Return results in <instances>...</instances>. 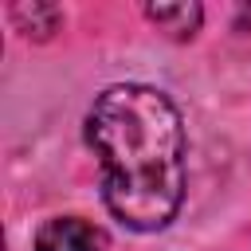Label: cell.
Wrapping results in <instances>:
<instances>
[{"label": "cell", "instance_id": "3957f363", "mask_svg": "<svg viewBox=\"0 0 251 251\" xmlns=\"http://www.w3.org/2000/svg\"><path fill=\"white\" fill-rule=\"evenodd\" d=\"M145 16L161 27V31H169V35H176V39H188L196 27H200V4H149L145 8Z\"/></svg>", "mask_w": 251, "mask_h": 251}, {"label": "cell", "instance_id": "277c9868", "mask_svg": "<svg viewBox=\"0 0 251 251\" xmlns=\"http://www.w3.org/2000/svg\"><path fill=\"white\" fill-rule=\"evenodd\" d=\"M12 20L27 31V35H35V39H47L51 31H55V24H59V12L51 8V4H16L12 8Z\"/></svg>", "mask_w": 251, "mask_h": 251}, {"label": "cell", "instance_id": "6da1fadb", "mask_svg": "<svg viewBox=\"0 0 251 251\" xmlns=\"http://www.w3.org/2000/svg\"><path fill=\"white\" fill-rule=\"evenodd\" d=\"M86 141L102 165V200L133 231L165 227L184 200L180 110L145 82L106 86L86 114Z\"/></svg>", "mask_w": 251, "mask_h": 251}, {"label": "cell", "instance_id": "7a4b0ae2", "mask_svg": "<svg viewBox=\"0 0 251 251\" xmlns=\"http://www.w3.org/2000/svg\"><path fill=\"white\" fill-rule=\"evenodd\" d=\"M35 251H106V231L78 216H55L35 231Z\"/></svg>", "mask_w": 251, "mask_h": 251}]
</instances>
